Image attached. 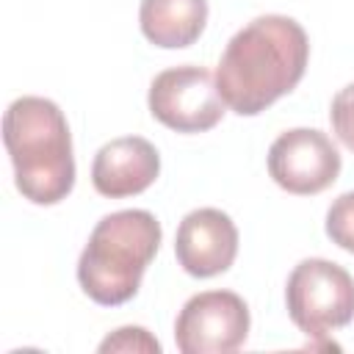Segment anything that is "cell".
<instances>
[{"label": "cell", "mask_w": 354, "mask_h": 354, "mask_svg": "<svg viewBox=\"0 0 354 354\" xmlns=\"http://www.w3.org/2000/svg\"><path fill=\"white\" fill-rule=\"evenodd\" d=\"M310 61L304 28L282 14H266L243 25L224 47L216 86L238 116H257L299 86Z\"/></svg>", "instance_id": "obj_1"}, {"label": "cell", "mask_w": 354, "mask_h": 354, "mask_svg": "<svg viewBox=\"0 0 354 354\" xmlns=\"http://www.w3.org/2000/svg\"><path fill=\"white\" fill-rule=\"evenodd\" d=\"M3 141L14 183L33 205H55L75 185L72 133L64 111L47 97H19L6 108Z\"/></svg>", "instance_id": "obj_2"}, {"label": "cell", "mask_w": 354, "mask_h": 354, "mask_svg": "<svg viewBox=\"0 0 354 354\" xmlns=\"http://www.w3.org/2000/svg\"><path fill=\"white\" fill-rule=\"evenodd\" d=\"M163 230L149 210H116L97 221L77 260V282L83 293L102 304L119 307L130 301L147 266L158 254Z\"/></svg>", "instance_id": "obj_3"}, {"label": "cell", "mask_w": 354, "mask_h": 354, "mask_svg": "<svg viewBox=\"0 0 354 354\" xmlns=\"http://www.w3.org/2000/svg\"><path fill=\"white\" fill-rule=\"evenodd\" d=\"M290 321L307 337H324L354 321V277L324 257L301 260L285 285Z\"/></svg>", "instance_id": "obj_4"}, {"label": "cell", "mask_w": 354, "mask_h": 354, "mask_svg": "<svg viewBox=\"0 0 354 354\" xmlns=\"http://www.w3.org/2000/svg\"><path fill=\"white\" fill-rule=\"evenodd\" d=\"M149 113L177 133H205L224 116V97L205 66L183 64L155 75L149 86Z\"/></svg>", "instance_id": "obj_5"}, {"label": "cell", "mask_w": 354, "mask_h": 354, "mask_svg": "<svg viewBox=\"0 0 354 354\" xmlns=\"http://www.w3.org/2000/svg\"><path fill=\"white\" fill-rule=\"evenodd\" d=\"M249 335V307L232 290H205L191 296L177 321L174 340L183 354H227Z\"/></svg>", "instance_id": "obj_6"}, {"label": "cell", "mask_w": 354, "mask_h": 354, "mask_svg": "<svg viewBox=\"0 0 354 354\" xmlns=\"http://www.w3.org/2000/svg\"><path fill=\"white\" fill-rule=\"evenodd\" d=\"M271 180L296 196L326 191L340 174V152L332 138L313 127H293L268 147Z\"/></svg>", "instance_id": "obj_7"}, {"label": "cell", "mask_w": 354, "mask_h": 354, "mask_svg": "<svg viewBox=\"0 0 354 354\" xmlns=\"http://www.w3.org/2000/svg\"><path fill=\"white\" fill-rule=\"evenodd\" d=\"M174 254L185 274L207 279L224 274L238 254V227L218 207L191 210L174 238Z\"/></svg>", "instance_id": "obj_8"}, {"label": "cell", "mask_w": 354, "mask_h": 354, "mask_svg": "<svg viewBox=\"0 0 354 354\" xmlns=\"http://www.w3.org/2000/svg\"><path fill=\"white\" fill-rule=\"evenodd\" d=\"M160 174L158 149L141 136H122L102 144L91 163V183L108 199L136 196Z\"/></svg>", "instance_id": "obj_9"}, {"label": "cell", "mask_w": 354, "mask_h": 354, "mask_svg": "<svg viewBox=\"0 0 354 354\" xmlns=\"http://www.w3.org/2000/svg\"><path fill=\"white\" fill-rule=\"evenodd\" d=\"M207 22V0H141V33L163 50L191 47Z\"/></svg>", "instance_id": "obj_10"}, {"label": "cell", "mask_w": 354, "mask_h": 354, "mask_svg": "<svg viewBox=\"0 0 354 354\" xmlns=\"http://www.w3.org/2000/svg\"><path fill=\"white\" fill-rule=\"evenodd\" d=\"M326 235L332 243L354 254V191L340 194L326 210Z\"/></svg>", "instance_id": "obj_11"}, {"label": "cell", "mask_w": 354, "mask_h": 354, "mask_svg": "<svg viewBox=\"0 0 354 354\" xmlns=\"http://www.w3.org/2000/svg\"><path fill=\"white\" fill-rule=\"evenodd\" d=\"M100 351L102 354H108V351H144V354H158L160 351V343L144 326H122V329L111 332L100 343Z\"/></svg>", "instance_id": "obj_12"}, {"label": "cell", "mask_w": 354, "mask_h": 354, "mask_svg": "<svg viewBox=\"0 0 354 354\" xmlns=\"http://www.w3.org/2000/svg\"><path fill=\"white\" fill-rule=\"evenodd\" d=\"M329 119H332L335 136L354 152V83H348L346 88H340L335 94Z\"/></svg>", "instance_id": "obj_13"}]
</instances>
